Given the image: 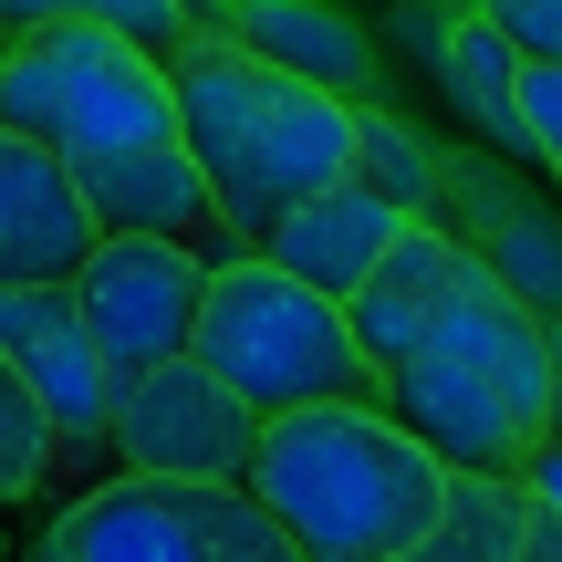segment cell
<instances>
[{
	"label": "cell",
	"mask_w": 562,
	"mask_h": 562,
	"mask_svg": "<svg viewBox=\"0 0 562 562\" xmlns=\"http://www.w3.org/2000/svg\"><path fill=\"white\" fill-rule=\"evenodd\" d=\"M521 562H562V501L521 490Z\"/></svg>",
	"instance_id": "obj_21"
},
{
	"label": "cell",
	"mask_w": 562,
	"mask_h": 562,
	"mask_svg": "<svg viewBox=\"0 0 562 562\" xmlns=\"http://www.w3.org/2000/svg\"><path fill=\"white\" fill-rule=\"evenodd\" d=\"M229 42L281 63V74H302V83H323V94H355V104L375 94V42L344 11H323V0H240L229 11Z\"/></svg>",
	"instance_id": "obj_14"
},
{
	"label": "cell",
	"mask_w": 562,
	"mask_h": 562,
	"mask_svg": "<svg viewBox=\"0 0 562 562\" xmlns=\"http://www.w3.org/2000/svg\"><path fill=\"white\" fill-rule=\"evenodd\" d=\"M542 438H562V323H552V427Z\"/></svg>",
	"instance_id": "obj_24"
},
{
	"label": "cell",
	"mask_w": 562,
	"mask_h": 562,
	"mask_svg": "<svg viewBox=\"0 0 562 562\" xmlns=\"http://www.w3.org/2000/svg\"><path fill=\"white\" fill-rule=\"evenodd\" d=\"M167 74H178V125H188V157L209 167L229 250H271V229L302 199L355 178V94L281 74V63L240 53L229 32L188 42Z\"/></svg>",
	"instance_id": "obj_2"
},
{
	"label": "cell",
	"mask_w": 562,
	"mask_h": 562,
	"mask_svg": "<svg viewBox=\"0 0 562 562\" xmlns=\"http://www.w3.org/2000/svg\"><path fill=\"white\" fill-rule=\"evenodd\" d=\"M209 271H220L209 240H157V229H104V240H94V261L74 271V302H83V323H94L115 385L157 375L167 355L199 344Z\"/></svg>",
	"instance_id": "obj_7"
},
{
	"label": "cell",
	"mask_w": 562,
	"mask_h": 562,
	"mask_svg": "<svg viewBox=\"0 0 562 562\" xmlns=\"http://www.w3.org/2000/svg\"><path fill=\"white\" fill-rule=\"evenodd\" d=\"M178 11H188V32H199V42H220V32H229V11H240V0H178Z\"/></svg>",
	"instance_id": "obj_23"
},
{
	"label": "cell",
	"mask_w": 562,
	"mask_h": 562,
	"mask_svg": "<svg viewBox=\"0 0 562 562\" xmlns=\"http://www.w3.org/2000/svg\"><path fill=\"white\" fill-rule=\"evenodd\" d=\"M355 178L385 188L406 220H438L448 209V157L417 136V125H396L385 104H355Z\"/></svg>",
	"instance_id": "obj_16"
},
{
	"label": "cell",
	"mask_w": 562,
	"mask_h": 562,
	"mask_svg": "<svg viewBox=\"0 0 562 562\" xmlns=\"http://www.w3.org/2000/svg\"><path fill=\"white\" fill-rule=\"evenodd\" d=\"M94 240H104V220L74 188V167L42 136L0 125V281H74L94 261Z\"/></svg>",
	"instance_id": "obj_10"
},
{
	"label": "cell",
	"mask_w": 562,
	"mask_h": 562,
	"mask_svg": "<svg viewBox=\"0 0 562 562\" xmlns=\"http://www.w3.org/2000/svg\"><path fill=\"white\" fill-rule=\"evenodd\" d=\"M396 562H521V469H459L448 510Z\"/></svg>",
	"instance_id": "obj_15"
},
{
	"label": "cell",
	"mask_w": 562,
	"mask_h": 562,
	"mask_svg": "<svg viewBox=\"0 0 562 562\" xmlns=\"http://www.w3.org/2000/svg\"><path fill=\"white\" fill-rule=\"evenodd\" d=\"M188 355L220 364L261 417L334 406V396H375V364H364V344H355V313H344L334 292H313L302 271H281L271 250H220L209 313H199V344H188Z\"/></svg>",
	"instance_id": "obj_5"
},
{
	"label": "cell",
	"mask_w": 562,
	"mask_h": 562,
	"mask_svg": "<svg viewBox=\"0 0 562 562\" xmlns=\"http://www.w3.org/2000/svg\"><path fill=\"white\" fill-rule=\"evenodd\" d=\"M32 21H94V32H125V42H146L157 63H178L188 42H199L178 0H0V32H32Z\"/></svg>",
	"instance_id": "obj_17"
},
{
	"label": "cell",
	"mask_w": 562,
	"mask_h": 562,
	"mask_svg": "<svg viewBox=\"0 0 562 562\" xmlns=\"http://www.w3.org/2000/svg\"><path fill=\"white\" fill-rule=\"evenodd\" d=\"M396 229H406V209L385 199V188L344 178V188H323V199H302L292 220L271 229V261H281V271H302L313 292L355 302V292H364V271H375L385 250H396Z\"/></svg>",
	"instance_id": "obj_12"
},
{
	"label": "cell",
	"mask_w": 562,
	"mask_h": 562,
	"mask_svg": "<svg viewBox=\"0 0 562 562\" xmlns=\"http://www.w3.org/2000/svg\"><path fill=\"white\" fill-rule=\"evenodd\" d=\"M53 459H63L53 417H42V396L21 385V364L0 355V510L42 501V480H53Z\"/></svg>",
	"instance_id": "obj_18"
},
{
	"label": "cell",
	"mask_w": 562,
	"mask_h": 562,
	"mask_svg": "<svg viewBox=\"0 0 562 562\" xmlns=\"http://www.w3.org/2000/svg\"><path fill=\"white\" fill-rule=\"evenodd\" d=\"M552 188H562V178H552Z\"/></svg>",
	"instance_id": "obj_26"
},
{
	"label": "cell",
	"mask_w": 562,
	"mask_h": 562,
	"mask_svg": "<svg viewBox=\"0 0 562 562\" xmlns=\"http://www.w3.org/2000/svg\"><path fill=\"white\" fill-rule=\"evenodd\" d=\"M521 490H542V501H562V438H531V459H521Z\"/></svg>",
	"instance_id": "obj_22"
},
{
	"label": "cell",
	"mask_w": 562,
	"mask_h": 562,
	"mask_svg": "<svg viewBox=\"0 0 562 562\" xmlns=\"http://www.w3.org/2000/svg\"><path fill=\"white\" fill-rule=\"evenodd\" d=\"M448 480L459 469L375 396L261 417V448H250V490L302 542V562H396L448 510Z\"/></svg>",
	"instance_id": "obj_3"
},
{
	"label": "cell",
	"mask_w": 562,
	"mask_h": 562,
	"mask_svg": "<svg viewBox=\"0 0 562 562\" xmlns=\"http://www.w3.org/2000/svg\"><path fill=\"white\" fill-rule=\"evenodd\" d=\"M448 199H469V220H448V209H438V220L459 229V240L480 250L542 323H562V220H552V209L521 199L510 178H490V167H469V157H448Z\"/></svg>",
	"instance_id": "obj_11"
},
{
	"label": "cell",
	"mask_w": 562,
	"mask_h": 562,
	"mask_svg": "<svg viewBox=\"0 0 562 562\" xmlns=\"http://www.w3.org/2000/svg\"><path fill=\"white\" fill-rule=\"evenodd\" d=\"M0 125L42 136L63 167L125 157V146H178V74L146 42L94 21H32L0 42Z\"/></svg>",
	"instance_id": "obj_4"
},
{
	"label": "cell",
	"mask_w": 562,
	"mask_h": 562,
	"mask_svg": "<svg viewBox=\"0 0 562 562\" xmlns=\"http://www.w3.org/2000/svg\"><path fill=\"white\" fill-rule=\"evenodd\" d=\"M261 448V406L199 355H167L115 396V459L146 480H250Z\"/></svg>",
	"instance_id": "obj_8"
},
{
	"label": "cell",
	"mask_w": 562,
	"mask_h": 562,
	"mask_svg": "<svg viewBox=\"0 0 562 562\" xmlns=\"http://www.w3.org/2000/svg\"><path fill=\"white\" fill-rule=\"evenodd\" d=\"M427 53H438V83H448V104H459L469 125H480L490 146H501V157H531V136H521V42L501 32V21L480 11V0H448L438 11V42H427Z\"/></svg>",
	"instance_id": "obj_13"
},
{
	"label": "cell",
	"mask_w": 562,
	"mask_h": 562,
	"mask_svg": "<svg viewBox=\"0 0 562 562\" xmlns=\"http://www.w3.org/2000/svg\"><path fill=\"white\" fill-rule=\"evenodd\" d=\"M32 562H302L250 480H146L115 469L32 542Z\"/></svg>",
	"instance_id": "obj_6"
},
{
	"label": "cell",
	"mask_w": 562,
	"mask_h": 562,
	"mask_svg": "<svg viewBox=\"0 0 562 562\" xmlns=\"http://www.w3.org/2000/svg\"><path fill=\"white\" fill-rule=\"evenodd\" d=\"M490 21H501L510 42H521L531 63H562V0H480Z\"/></svg>",
	"instance_id": "obj_20"
},
{
	"label": "cell",
	"mask_w": 562,
	"mask_h": 562,
	"mask_svg": "<svg viewBox=\"0 0 562 562\" xmlns=\"http://www.w3.org/2000/svg\"><path fill=\"white\" fill-rule=\"evenodd\" d=\"M521 136H531V167L562 178V63H521Z\"/></svg>",
	"instance_id": "obj_19"
},
{
	"label": "cell",
	"mask_w": 562,
	"mask_h": 562,
	"mask_svg": "<svg viewBox=\"0 0 562 562\" xmlns=\"http://www.w3.org/2000/svg\"><path fill=\"white\" fill-rule=\"evenodd\" d=\"M0 355L21 364V385L42 396L63 459L74 448H115V364H104L94 323H83L74 281H0Z\"/></svg>",
	"instance_id": "obj_9"
},
{
	"label": "cell",
	"mask_w": 562,
	"mask_h": 562,
	"mask_svg": "<svg viewBox=\"0 0 562 562\" xmlns=\"http://www.w3.org/2000/svg\"><path fill=\"white\" fill-rule=\"evenodd\" d=\"M0 42H11V32H0Z\"/></svg>",
	"instance_id": "obj_25"
},
{
	"label": "cell",
	"mask_w": 562,
	"mask_h": 562,
	"mask_svg": "<svg viewBox=\"0 0 562 562\" xmlns=\"http://www.w3.org/2000/svg\"><path fill=\"white\" fill-rule=\"evenodd\" d=\"M375 396L448 469H521L552 427V323L510 292L448 220H406L396 250L344 302Z\"/></svg>",
	"instance_id": "obj_1"
}]
</instances>
